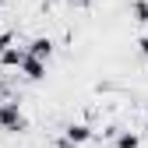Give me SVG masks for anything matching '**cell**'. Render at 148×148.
<instances>
[{
    "label": "cell",
    "instance_id": "obj_1",
    "mask_svg": "<svg viewBox=\"0 0 148 148\" xmlns=\"http://www.w3.org/2000/svg\"><path fill=\"white\" fill-rule=\"evenodd\" d=\"M0 131H7V134L28 131V116H25V109H21L18 99H7L4 106H0Z\"/></svg>",
    "mask_w": 148,
    "mask_h": 148
},
{
    "label": "cell",
    "instance_id": "obj_2",
    "mask_svg": "<svg viewBox=\"0 0 148 148\" xmlns=\"http://www.w3.org/2000/svg\"><path fill=\"white\" fill-rule=\"evenodd\" d=\"M18 74H21V78L25 81H42L46 78V60H39V57H28V53H25V60H21V67H18Z\"/></svg>",
    "mask_w": 148,
    "mask_h": 148
},
{
    "label": "cell",
    "instance_id": "obj_3",
    "mask_svg": "<svg viewBox=\"0 0 148 148\" xmlns=\"http://www.w3.org/2000/svg\"><path fill=\"white\" fill-rule=\"evenodd\" d=\"M53 49H57V42H53L49 35H35V39L25 46L28 57H39V60H46V64H49V57H53Z\"/></svg>",
    "mask_w": 148,
    "mask_h": 148
},
{
    "label": "cell",
    "instance_id": "obj_4",
    "mask_svg": "<svg viewBox=\"0 0 148 148\" xmlns=\"http://www.w3.org/2000/svg\"><path fill=\"white\" fill-rule=\"evenodd\" d=\"M60 138H67L71 145H78V148H81V145H88L92 138H95V131H92V127H88V123H67Z\"/></svg>",
    "mask_w": 148,
    "mask_h": 148
},
{
    "label": "cell",
    "instance_id": "obj_5",
    "mask_svg": "<svg viewBox=\"0 0 148 148\" xmlns=\"http://www.w3.org/2000/svg\"><path fill=\"white\" fill-rule=\"evenodd\" d=\"M113 148H141V134L131 131V127H116V134H113Z\"/></svg>",
    "mask_w": 148,
    "mask_h": 148
},
{
    "label": "cell",
    "instance_id": "obj_6",
    "mask_svg": "<svg viewBox=\"0 0 148 148\" xmlns=\"http://www.w3.org/2000/svg\"><path fill=\"white\" fill-rule=\"evenodd\" d=\"M21 60H25V46H21V42L0 53V67H14V71H18V67H21Z\"/></svg>",
    "mask_w": 148,
    "mask_h": 148
},
{
    "label": "cell",
    "instance_id": "obj_7",
    "mask_svg": "<svg viewBox=\"0 0 148 148\" xmlns=\"http://www.w3.org/2000/svg\"><path fill=\"white\" fill-rule=\"evenodd\" d=\"M131 21L148 25V0H131Z\"/></svg>",
    "mask_w": 148,
    "mask_h": 148
},
{
    "label": "cell",
    "instance_id": "obj_8",
    "mask_svg": "<svg viewBox=\"0 0 148 148\" xmlns=\"http://www.w3.org/2000/svg\"><path fill=\"white\" fill-rule=\"evenodd\" d=\"M11 46H18V35H14V32H0V53L11 49Z\"/></svg>",
    "mask_w": 148,
    "mask_h": 148
},
{
    "label": "cell",
    "instance_id": "obj_9",
    "mask_svg": "<svg viewBox=\"0 0 148 148\" xmlns=\"http://www.w3.org/2000/svg\"><path fill=\"white\" fill-rule=\"evenodd\" d=\"M138 53H141V57H145V60H148V32H145V35H141V39H138Z\"/></svg>",
    "mask_w": 148,
    "mask_h": 148
},
{
    "label": "cell",
    "instance_id": "obj_10",
    "mask_svg": "<svg viewBox=\"0 0 148 148\" xmlns=\"http://www.w3.org/2000/svg\"><path fill=\"white\" fill-rule=\"evenodd\" d=\"M7 99H14V95H11V88H7V81H0V106H4Z\"/></svg>",
    "mask_w": 148,
    "mask_h": 148
},
{
    "label": "cell",
    "instance_id": "obj_11",
    "mask_svg": "<svg viewBox=\"0 0 148 148\" xmlns=\"http://www.w3.org/2000/svg\"><path fill=\"white\" fill-rule=\"evenodd\" d=\"M53 148H78V145H71L67 138H57V141H53Z\"/></svg>",
    "mask_w": 148,
    "mask_h": 148
},
{
    "label": "cell",
    "instance_id": "obj_12",
    "mask_svg": "<svg viewBox=\"0 0 148 148\" xmlns=\"http://www.w3.org/2000/svg\"><path fill=\"white\" fill-rule=\"evenodd\" d=\"M74 4H81V7H85V4H92V0H74Z\"/></svg>",
    "mask_w": 148,
    "mask_h": 148
},
{
    "label": "cell",
    "instance_id": "obj_13",
    "mask_svg": "<svg viewBox=\"0 0 148 148\" xmlns=\"http://www.w3.org/2000/svg\"><path fill=\"white\" fill-rule=\"evenodd\" d=\"M4 4H7V0H0V11H4Z\"/></svg>",
    "mask_w": 148,
    "mask_h": 148
}]
</instances>
